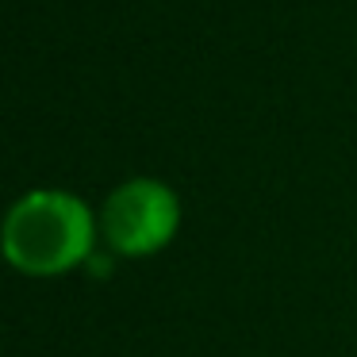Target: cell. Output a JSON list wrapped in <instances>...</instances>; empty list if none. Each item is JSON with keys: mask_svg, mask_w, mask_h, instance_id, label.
<instances>
[{"mask_svg": "<svg viewBox=\"0 0 357 357\" xmlns=\"http://www.w3.org/2000/svg\"><path fill=\"white\" fill-rule=\"evenodd\" d=\"M181 227V200L165 181L131 177L104 200L100 234L119 257H150L173 242Z\"/></svg>", "mask_w": 357, "mask_h": 357, "instance_id": "7a4b0ae2", "label": "cell"}, {"mask_svg": "<svg viewBox=\"0 0 357 357\" xmlns=\"http://www.w3.org/2000/svg\"><path fill=\"white\" fill-rule=\"evenodd\" d=\"M96 231L100 223L81 196L35 188L4 211L0 257L27 277H62L93 254Z\"/></svg>", "mask_w": 357, "mask_h": 357, "instance_id": "6da1fadb", "label": "cell"}]
</instances>
